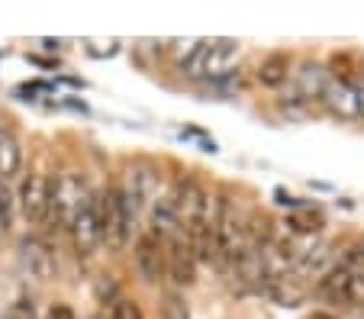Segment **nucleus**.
Segmentation results:
<instances>
[{
	"mask_svg": "<svg viewBox=\"0 0 364 319\" xmlns=\"http://www.w3.org/2000/svg\"><path fill=\"white\" fill-rule=\"evenodd\" d=\"M119 293H117V284L110 281V274H100V281H97V300H103V303H113Z\"/></svg>",
	"mask_w": 364,
	"mask_h": 319,
	"instance_id": "nucleus-21",
	"label": "nucleus"
},
{
	"mask_svg": "<svg viewBox=\"0 0 364 319\" xmlns=\"http://www.w3.org/2000/svg\"><path fill=\"white\" fill-rule=\"evenodd\" d=\"M48 319H77V316L68 303H55L52 310H48Z\"/></svg>",
	"mask_w": 364,
	"mask_h": 319,
	"instance_id": "nucleus-23",
	"label": "nucleus"
},
{
	"mask_svg": "<svg viewBox=\"0 0 364 319\" xmlns=\"http://www.w3.org/2000/svg\"><path fill=\"white\" fill-rule=\"evenodd\" d=\"M48 200H52V180L42 178V174H29L23 180V190H20V207L23 216H26L33 226H42L48 216Z\"/></svg>",
	"mask_w": 364,
	"mask_h": 319,
	"instance_id": "nucleus-7",
	"label": "nucleus"
},
{
	"mask_svg": "<svg viewBox=\"0 0 364 319\" xmlns=\"http://www.w3.org/2000/svg\"><path fill=\"white\" fill-rule=\"evenodd\" d=\"M323 104L329 107L332 117L338 119H364L361 117V97H358V81H342V77H332V84L326 87V97Z\"/></svg>",
	"mask_w": 364,
	"mask_h": 319,
	"instance_id": "nucleus-8",
	"label": "nucleus"
},
{
	"mask_svg": "<svg viewBox=\"0 0 364 319\" xmlns=\"http://www.w3.org/2000/svg\"><path fill=\"white\" fill-rule=\"evenodd\" d=\"M107 319H145V316H142V306L132 297H117L107 306Z\"/></svg>",
	"mask_w": 364,
	"mask_h": 319,
	"instance_id": "nucleus-18",
	"label": "nucleus"
},
{
	"mask_svg": "<svg viewBox=\"0 0 364 319\" xmlns=\"http://www.w3.org/2000/svg\"><path fill=\"white\" fill-rule=\"evenodd\" d=\"M361 310H364V306H361Z\"/></svg>",
	"mask_w": 364,
	"mask_h": 319,
	"instance_id": "nucleus-25",
	"label": "nucleus"
},
{
	"mask_svg": "<svg viewBox=\"0 0 364 319\" xmlns=\"http://www.w3.org/2000/svg\"><path fill=\"white\" fill-rule=\"evenodd\" d=\"M255 77H258L262 87H284L290 77V55H284V52L264 55L262 65H258V71H255Z\"/></svg>",
	"mask_w": 364,
	"mask_h": 319,
	"instance_id": "nucleus-14",
	"label": "nucleus"
},
{
	"mask_svg": "<svg viewBox=\"0 0 364 319\" xmlns=\"http://www.w3.org/2000/svg\"><path fill=\"white\" fill-rule=\"evenodd\" d=\"M90 190L84 188V180L75 178V174H58L52 180V200H48V216L42 222V229L46 236H52V229H71V222H75L77 210H81V200L87 197Z\"/></svg>",
	"mask_w": 364,
	"mask_h": 319,
	"instance_id": "nucleus-2",
	"label": "nucleus"
},
{
	"mask_svg": "<svg viewBox=\"0 0 364 319\" xmlns=\"http://www.w3.org/2000/svg\"><path fill=\"white\" fill-rule=\"evenodd\" d=\"M26 268H29V274H33V278H39V281L55 278V258H52L48 245L26 242Z\"/></svg>",
	"mask_w": 364,
	"mask_h": 319,
	"instance_id": "nucleus-15",
	"label": "nucleus"
},
{
	"mask_svg": "<svg viewBox=\"0 0 364 319\" xmlns=\"http://www.w3.org/2000/svg\"><path fill=\"white\" fill-rule=\"evenodd\" d=\"M68 232H71V242H75L77 255L81 258L94 255V249L100 245V220H97V197L94 194H87L81 200V210H77Z\"/></svg>",
	"mask_w": 364,
	"mask_h": 319,
	"instance_id": "nucleus-5",
	"label": "nucleus"
},
{
	"mask_svg": "<svg viewBox=\"0 0 364 319\" xmlns=\"http://www.w3.org/2000/svg\"><path fill=\"white\" fill-rule=\"evenodd\" d=\"M97 197V220H100V245H107L110 255H119L129 242V229H132V210L129 200H126L123 188H107Z\"/></svg>",
	"mask_w": 364,
	"mask_h": 319,
	"instance_id": "nucleus-1",
	"label": "nucleus"
},
{
	"mask_svg": "<svg viewBox=\"0 0 364 319\" xmlns=\"http://www.w3.org/2000/svg\"><path fill=\"white\" fill-rule=\"evenodd\" d=\"M184 239L197 261H216V229L213 220H193L184 226Z\"/></svg>",
	"mask_w": 364,
	"mask_h": 319,
	"instance_id": "nucleus-12",
	"label": "nucleus"
},
{
	"mask_svg": "<svg viewBox=\"0 0 364 319\" xmlns=\"http://www.w3.org/2000/svg\"><path fill=\"white\" fill-rule=\"evenodd\" d=\"M132 258H136V271L145 284H159L168 274V255H165V242H161L159 232H142L136 239Z\"/></svg>",
	"mask_w": 364,
	"mask_h": 319,
	"instance_id": "nucleus-4",
	"label": "nucleus"
},
{
	"mask_svg": "<svg viewBox=\"0 0 364 319\" xmlns=\"http://www.w3.org/2000/svg\"><path fill=\"white\" fill-rule=\"evenodd\" d=\"M20 168H23L20 142H16L10 132H4V136H0V178H14V174H20Z\"/></svg>",
	"mask_w": 364,
	"mask_h": 319,
	"instance_id": "nucleus-16",
	"label": "nucleus"
},
{
	"mask_svg": "<svg viewBox=\"0 0 364 319\" xmlns=\"http://www.w3.org/2000/svg\"><path fill=\"white\" fill-rule=\"evenodd\" d=\"M151 220H155V226H161V229H171L174 222L181 220L178 200H174V197H155V203H151Z\"/></svg>",
	"mask_w": 364,
	"mask_h": 319,
	"instance_id": "nucleus-17",
	"label": "nucleus"
},
{
	"mask_svg": "<svg viewBox=\"0 0 364 319\" xmlns=\"http://www.w3.org/2000/svg\"><path fill=\"white\" fill-rule=\"evenodd\" d=\"M174 200H178V216L184 222H193V220H213L216 210H213V200H210V194H206V188L200 184L197 178H187L178 184V194H174Z\"/></svg>",
	"mask_w": 364,
	"mask_h": 319,
	"instance_id": "nucleus-6",
	"label": "nucleus"
},
{
	"mask_svg": "<svg viewBox=\"0 0 364 319\" xmlns=\"http://www.w3.org/2000/svg\"><path fill=\"white\" fill-rule=\"evenodd\" d=\"M358 97H361V117H364V77L358 81Z\"/></svg>",
	"mask_w": 364,
	"mask_h": 319,
	"instance_id": "nucleus-24",
	"label": "nucleus"
},
{
	"mask_svg": "<svg viewBox=\"0 0 364 319\" xmlns=\"http://www.w3.org/2000/svg\"><path fill=\"white\" fill-rule=\"evenodd\" d=\"M161 319H191V306L181 293H165L161 297Z\"/></svg>",
	"mask_w": 364,
	"mask_h": 319,
	"instance_id": "nucleus-19",
	"label": "nucleus"
},
{
	"mask_svg": "<svg viewBox=\"0 0 364 319\" xmlns=\"http://www.w3.org/2000/svg\"><path fill=\"white\" fill-rule=\"evenodd\" d=\"M316 291H319V297L329 300V303H336V306L355 303V297H351V274L342 268V264H336V268H332L329 274L319 281Z\"/></svg>",
	"mask_w": 364,
	"mask_h": 319,
	"instance_id": "nucleus-13",
	"label": "nucleus"
},
{
	"mask_svg": "<svg viewBox=\"0 0 364 319\" xmlns=\"http://www.w3.org/2000/svg\"><path fill=\"white\" fill-rule=\"evenodd\" d=\"M203 45V39H178V42H171V55H174V65L178 68H184L187 62L193 58V52Z\"/></svg>",
	"mask_w": 364,
	"mask_h": 319,
	"instance_id": "nucleus-20",
	"label": "nucleus"
},
{
	"mask_svg": "<svg viewBox=\"0 0 364 319\" xmlns=\"http://www.w3.org/2000/svg\"><path fill=\"white\" fill-rule=\"evenodd\" d=\"M239 62L235 39H206V77H226Z\"/></svg>",
	"mask_w": 364,
	"mask_h": 319,
	"instance_id": "nucleus-11",
	"label": "nucleus"
},
{
	"mask_svg": "<svg viewBox=\"0 0 364 319\" xmlns=\"http://www.w3.org/2000/svg\"><path fill=\"white\" fill-rule=\"evenodd\" d=\"M296 90H300L306 100H323L326 97V87L332 84V71L326 68V65L313 62V58H306V62H300V68H296Z\"/></svg>",
	"mask_w": 364,
	"mask_h": 319,
	"instance_id": "nucleus-10",
	"label": "nucleus"
},
{
	"mask_svg": "<svg viewBox=\"0 0 364 319\" xmlns=\"http://www.w3.org/2000/svg\"><path fill=\"white\" fill-rule=\"evenodd\" d=\"M159 184H161V174L151 161L136 158L126 165V188L123 190H126V200H129L132 213H139L145 203L159 197Z\"/></svg>",
	"mask_w": 364,
	"mask_h": 319,
	"instance_id": "nucleus-3",
	"label": "nucleus"
},
{
	"mask_svg": "<svg viewBox=\"0 0 364 319\" xmlns=\"http://www.w3.org/2000/svg\"><path fill=\"white\" fill-rule=\"evenodd\" d=\"M10 216H14V197L7 188H0V226L10 229Z\"/></svg>",
	"mask_w": 364,
	"mask_h": 319,
	"instance_id": "nucleus-22",
	"label": "nucleus"
},
{
	"mask_svg": "<svg viewBox=\"0 0 364 319\" xmlns=\"http://www.w3.org/2000/svg\"><path fill=\"white\" fill-rule=\"evenodd\" d=\"M165 255H168V278L178 287H191L197 281V258H193L191 245L184 236H171L165 242Z\"/></svg>",
	"mask_w": 364,
	"mask_h": 319,
	"instance_id": "nucleus-9",
	"label": "nucleus"
}]
</instances>
